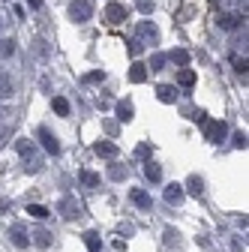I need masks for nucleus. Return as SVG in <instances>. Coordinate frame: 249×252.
Masks as SVG:
<instances>
[{
  "mask_svg": "<svg viewBox=\"0 0 249 252\" xmlns=\"http://www.w3.org/2000/svg\"><path fill=\"white\" fill-rule=\"evenodd\" d=\"M165 63H168V57H165L162 51H156V54H153V57H150V69H153V72H159V69L165 66Z\"/></svg>",
  "mask_w": 249,
  "mask_h": 252,
  "instance_id": "obj_22",
  "label": "nucleus"
},
{
  "mask_svg": "<svg viewBox=\"0 0 249 252\" xmlns=\"http://www.w3.org/2000/svg\"><path fill=\"white\" fill-rule=\"evenodd\" d=\"M240 21H243L240 15H225V18L219 21V27H222V30H237V27H240Z\"/></svg>",
  "mask_w": 249,
  "mask_h": 252,
  "instance_id": "obj_21",
  "label": "nucleus"
},
{
  "mask_svg": "<svg viewBox=\"0 0 249 252\" xmlns=\"http://www.w3.org/2000/svg\"><path fill=\"white\" fill-rule=\"evenodd\" d=\"M12 51H15L12 39H0V57H12Z\"/></svg>",
  "mask_w": 249,
  "mask_h": 252,
  "instance_id": "obj_25",
  "label": "nucleus"
},
{
  "mask_svg": "<svg viewBox=\"0 0 249 252\" xmlns=\"http://www.w3.org/2000/svg\"><path fill=\"white\" fill-rule=\"evenodd\" d=\"M9 237H12V243H15L18 249H27V243H30V237H27V231H24L21 225H15V228L9 231Z\"/></svg>",
  "mask_w": 249,
  "mask_h": 252,
  "instance_id": "obj_14",
  "label": "nucleus"
},
{
  "mask_svg": "<svg viewBox=\"0 0 249 252\" xmlns=\"http://www.w3.org/2000/svg\"><path fill=\"white\" fill-rule=\"evenodd\" d=\"M15 96V84H12V78H6L3 72H0V102H9Z\"/></svg>",
  "mask_w": 249,
  "mask_h": 252,
  "instance_id": "obj_9",
  "label": "nucleus"
},
{
  "mask_svg": "<svg viewBox=\"0 0 249 252\" xmlns=\"http://www.w3.org/2000/svg\"><path fill=\"white\" fill-rule=\"evenodd\" d=\"M81 183H84L87 189H96V186H99V177L93 174V171H81Z\"/></svg>",
  "mask_w": 249,
  "mask_h": 252,
  "instance_id": "obj_23",
  "label": "nucleus"
},
{
  "mask_svg": "<svg viewBox=\"0 0 249 252\" xmlns=\"http://www.w3.org/2000/svg\"><path fill=\"white\" fill-rule=\"evenodd\" d=\"M15 147H18V153L24 156V162H33V159H42V156L36 153V144H33V141H27V138H18V141H15Z\"/></svg>",
  "mask_w": 249,
  "mask_h": 252,
  "instance_id": "obj_6",
  "label": "nucleus"
},
{
  "mask_svg": "<svg viewBox=\"0 0 249 252\" xmlns=\"http://www.w3.org/2000/svg\"><path fill=\"white\" fill-rule=\"evenodd\" d=\"M234 69H237V72H240V75L246 78V57H243V60H240V57L234 60Z\"/></svg>",
  "mask_w": 249,
  "mask_h": 252,
  "instance_id": "obj_30",
  "label": "nucleus"
},
{
  "mask_svg": "<svg viewBox=\"0 0 249 252\" xmlns=\"http://www.w3.org/2000/svg\"><path fill=\"white\" fill-rule=\"evenodd\" d=\"M27 213L36 216V219H45V216H48V210H45L42 204H27Z\"/></svg>",
  "mask_w": 249,
  "mask_h": 252,
  "instance_id": "obj_26",
  "label": "nucleus"
},
{
  "mask_svg": "<svg viewBox=\"0 0 249 252\" xmlns=\"http://www.w3.org/2000/svg\"><path fill=\"white\" fill-rule=\"evenodd\" d=\"M126 15H129V9L123 6V3H117V0H111V3L105 6V21L108 24H123V21H126Z\"/></svg>",
  "mask_w": 249,
  "mask_h": 252,
  "instance_id": "obj_2",
  "label": "nucleus"
},
{
  "mask_svg": "<svg viewBox=\"0 0 249 252\" xmlns=\"http://www.w3.org/2000/svg\"><path fill=\"white\" fill-rule=\"evenodd\" d=\"M27 3L33 6V9H39V6H42V0H27Z\"/></svg>",
  "mask_w": 249,
  "mask_h": 252,
  "instance_id": "obj_35",
  "label": "nucleus"
},
{
  "mask_svg": "<svg viewBox=\"0 0 249 252\" xmlns=\"http://www.w3.org/2000/svg\"><path fill=\"white\" fill-rule=\"evenodd\" d=\"M117 114H120V120H132V102H120Z\"/></svg>",
  "mask_w": 249,
  "mask_h": 252,
  "instance_id": "obj_24",
  "label": "nucleus"
},
{
  "mask_svg": "<svg viewBox=\"0 0 249 252\" xmlns=\"http://www.w3.org/2000/svg\"><path fill=\"white\" fill-rule=\"evenodd\" d=\"M177 84H180V87H192V84H195V72H192V69H180V72H177Z\"/></svg>",
  "mask_w": 249,
  "mask_h": 252,
  "instance_id": "obj_19",
  "label": "nucleus"
},
{
  "mask_svg": "<svg viewBox=\"0 0 249 252\" xmlns=\"http://www.w3.org/2000/svg\"><path fill=\"white\" fill-rule=\"evenodd\" d=\"M156 96H159V102L174 105V102H177V87H171V84H159V87H156Z\"/></svg>",
  "mask_w": 249,
  "mask_h": 252,
  "instance_id": "obj_7",
  "label": "nucleus"
},
{
  "mask_svg": "<svg viewBox=\"0 0 249 252\" xmlns=\"http://www.w3.org/2000/svg\"><path fill=\"white\" fill-rule=\"evenodd\" d=\"M84 240H87V246H90V252H99V237L93 234V231H87L84 234Z\"/></svg>",
  "mask_w": 249,
  "mask_h": 252,
  "instance_id": "obj_27",
  "label": "nucleus"
},
{
  "mask_svg": "<svg viewBox=\"0 0 249 252\" xmlns=\"http://www.w3.org/2000/svg\"><path fill=\"white\" fill-rule=\"evenodd\" d=\"M3 27H6V15H3V12H0V30H3Z\"/></svg>",
  "mask_w": 249,
  "mask_h": 252,
  "instance_id": "obj_36",
  "label": "nucleus"
},
{
  "mask_svg": "<svg viewBox=\"0 0 249 252\" xmlns=\"http://www.w3.org/2000/svg\"><path fill=\"white\" fill-rule=\"evenodd\" d=\"M108 174H111L114 180H120V177H126V168H120V165H114V168H111Z\"/></svg>",
  "mask_w": 249,
  "mask_h": 252,
  "instance_id": "obj_31",
  "label": "nucleus"
},
{
  "mask_svg": "<svg viewBox=\"0 0 249 252\" xmlns=\"http://www.w3.org/2000/svg\"><path fill=\"white\" fill-rule=\"evenodd\" d=\"M162 198H165L168 204H180V201H183V186H180V183H171V186H165Z\"/></svg>",
  "mask_w": 249,
  "mask_h": 252,
  "instance_id": "obj_11",
  "label": "nucleus"
},
{
  "mask_svg": "<svg viewBox=\"0 0 249 252\" xmlns=\"http://www.w3.org/2000/svg\"><path fill=\"white\" fill-rule=\"evenodd\" d=\"M186 189H189L192 195H201V192H204V180H201L198 174H192L189 180H186Z\"/></svg>",
  "mask_w": 249,
  "mask_h": 252,
  "instance_id": "obj_18",
  "label": "nucleus"
},
{
  "mask_svg": "<svg viewBox=\"0 0 249 252\" xmlns=\"http://www.w3.org/2000/svg\"><path fill=\"white\" fill-rule=\"evenodd\" d=\"M135 6H138V12L150 15V12H153V0H135Z\"/></svg>",
  "mask_w": 249,
  "mask_h": 252,
  "instance_id": "obj_28",
  "label": "nucleus"
},
{
  "mask_svg": "<svg viewBox=\"0 0 249 252\" xmlns=\"http://www.w3.org/2000/svg\"><path fill=\"white\" fill-rule=\"evenodd\" d=\"M51 108H54L60 117H66V114H69V102H66L63 96H54V99H51Z\"/></svg>",
  "mask_w": 249,
  "mask_h": 252,
  "instance_id": "obj_20",
  "label": "nucleus"
},
{
  "mask_svg": "<svg viewBox=\"0 0 249 252\" xmlns=\"http://www.w3.org/2000/svg\"><path fill=\"white\" fill-rule=\"evenodd\" d=\"M225 135H228V126H225L222 120H213V123H207V141H210V144H219V141H225Z\"/></svg>",
  "mask_w": 249,
  "mask_h": 252,
  "instance_id": "obj_4",
  "label": "nucleus"
},
{
  "mask_svg": "<svg viewBox=\"0 0 249 252\" xmlns=\"http://www.w3.org/2000/svg\"><path fill=\"white\" fill-rule=\"evenodd\" d=\"M57 213L63 216V219H75V216H81V204L75 198H63V201L57 204Z\"/></svg>",
  "mask_w": 249,
  "mask_h": 252,
  "instance_id": "obj_5",
  "label": "nucleus"
},
{
  "mask_svg": "<svg viewBox=\"0 0 249 252\" xmlns=\"http://www.w3.org/2000/svg\"><path fill=\"white\" fill-rule=\"evenodd\" d=\"M144 177H147L150 183H159V180H162V168H159L156 162H147V165H144Z\"/></svg>",
  "mask_w": 249,
  "mask_h": 252,
  "instance_id": "obj_16",
  "label": "nucleus"
},
{
  "mask_svg": "<svg viewBox=\"0 0 249 252\" xmlns=\"http://www.w3.org/2000/svg\"><path fill=\"white\" fill-rule=\"evenodd\" d=\"M171 63H177V66L180 69H186V66H189V51H183V48H174L171 54H165Z\"/></svg>",
  "mask_w": 249,
  "mask_h": 252,
  "instance_id": "obj_13",
  "label": "nucleus"
},
{
  "mask_svg": "<svg viewBox=\"0 0 249 252\" xmlns=\"http://www.w3.org/2000/svg\"><path fill=\"white\" fill-rule=\"evenodd\" d=\"M3 141H6V126H3V120H0V147H3Z\"/></svg>",
  "mask_w": 249,
  "mask_h": 252,
  "instance_id": "obj_34",
  "label": "nucleus"
},
{
  "mask_svg": "<svg viewBox=\"0 0 249 252\" xmlns=\"http://www.w3.org/2000/svg\"><path fill=\"white\" fill-rule=\"evenodd\" d=\"M141 39H147V42H156L159 39V30L156 27H153L150 21H144V24H138V42Z\"/></svg>",
  "mask_w": 249,
  "mask_h": 252,
  "instance_id": "obj_10",
  "label": "nucleus"
},
{
  "mask_svg": "<svg viewBox=\"0 0 249 252\" xmlns=\"http://www.w3.org/2000/svg\"><path fill=\"white\" fill-rule=\"evenodd\" d=\"M129 198H132V204H135V207H141V210H150V204H153V201H150V195L144 192V189H132Z\"/></svg>",
  "mask_w": 249,
  "mask_h": 252,
  "instance_id": "obj_12",
  "label": "nucleus"
},
{
  "mask_svg": "<svg viewBox=\"0 0 249 252\" xmlns=\"http://www.w3.org/2000/svg\"><path fill=\"white\" fill-rule=\"evenodd\" d=\"M39 141H42L45 153H51V156H57V153H60V141H57V135L48 129V126H39Z\"/></svg>",
  "mask_w": 249,
  "mask_h": 252,
  "instance_id": "obj_3",
  "label": "nucleus"
},
{
  "mask_svg": "<svg viewBox=\"0 0 249 252\" xmlns=\"http://www.w3.org/2000/svg\"><path fill=\"white\" fill-rule=\"evenodd\" d=\"M234 147H246V132H234Z\"/></svg>",
  "mask_w": 249,
  "mask_h": 252,
  "instance_id": "obj_29",
  "label": "nucleus"
},
{
  "mask_svg": "<svg viewBox=\"0 0 249 252\" xmlns=\"http://www.w3.org/2000/svg\"><path fill=\"white\" fill-rule=\"evenodd\" d=\"M93 150H96L99 156H105V159H114V156L120 153V147L114 141H96V144H93Z\"/></svg>",
  "mask_w": 249,
  "mask_h": 252,
  "instance_id": "obj_8",
  "label": "nucleus"
},
{
  "mask_svg": "<svg viewBox=\"0 0 249 252\" xmlns=\"http://www.w3.org/2000/svg\"><path fill=\"white\" fill-rule=\"evenodd\" d=\"M33 243H36L39 249H48V246H51V231H45V228H36V231H33Z\"/></svg>",
  "mask_w": 249,
  "mask_h": 252,
  "instance_id": "obj_17",
  "label": "nucleus"
},
{
  "mask_svg": "<svg viewBox=\"0 0 249 252\" xmlns=\"http://www.w3.org/2000/svg\"><path fill=\"white\" fill-rule=\"evenodd\" d=\"M231 3H243V6H246V0H231Z\"/></svg>",
  "mask_w": 249,
  "mask_h": 252,
  "instance_id": "obj_37",
  "label": "nucleus"
},
{
  "mask_svg": "<svg viewBox=\"0 0 249 252\" xmlns=\"http://www.w3.org/2000/svg\"><path fill=\"white\" fill-rule=\"evenodd\" d=\"M69 15H72L75 24H84V21H90L93 6L87 3V0H72V3H69Z\"/></svg>",
  "mask_w": 249,
  "mask_h": 252,
  "instance_id": "obj_1",
  "label": "nucleus"
},
{
  "mask_svg": "<svg viewBox=\"0 0 249 252\" xmlns=\"http://www.w3.org/2000/svg\"><path fill=\"white\" fill-rule=\"evenodd\" d=\"M102 78H105V72H90L87 75V81H102Z\"/></svg>",
  "mask_w": 249,
  "mask_h": 252,
  "instance_id": "obj_32",
  "label": "nucleus"
},
{
  "mask_svg": "<svg viewBox=\"0 0 249 252\" xmlns=\"http://www.w3.org/2000/svg\"><path fill=\"white\" fill-rule=\"evenodd\" d=\"M129 51H132V54H138V51H141V42H138V39H132V42H129Z\"/></svg>",
  "mask_w": 249,
  "mask_h": 252,
  "instance_id": "obj_33",
  "label": "nucleus"
},
{
  "mask_svg": "<svg viewBox=\"0 0 249 252\" xmlns=\"http://www.w3.org/2000/svg\"><path fill=\"white\" fill-rule=\"evenodd\" d=\"M129 81H132V84L147 81V66H144V63H132V69H129Z\"/></svg>",
  "mask_w": 249,
  "mask_h": 252,
  "instance_id": "obj_15",
  "label": "nucleus"
}]
</instances>
